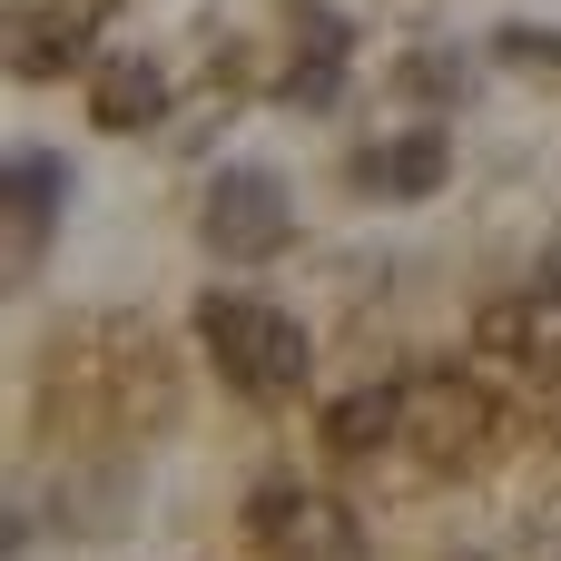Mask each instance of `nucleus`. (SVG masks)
<instances>
[{"instance_id": "8", "label": "nucleus", "mask_w": 561, "mask_h": 561, "mask_svg": "<svg viewBox=\"0 0 561 561\" xmlns=\"http://www.w3.org/2000/svg\"><path fill=\"white\" fill-rule=\"evenodd\" d=\"M385 424H404V394H394V385H375V394H345V404H335V454H365V444H385Z\"/></svg>"}, {"instance_id": "5", "label": "nucleus", "mask_w": 561, "mask_h": 561, "mask_svg": "<svg viewBox=\"0 0 561 561\" xmlns=\"http://www.w3.org/2000/svg\"><path fill=\"white\" fill-rule=\"evenodd\" d=\"M158 108H168L158 59H108V69H99V128H148Z\"/></svg>"}, {"instance_id": "1", "label": "nucleus", "mask_w": 561, "mask_h": 561, "mask_svg": "<svg viewBox=\"0 0 561 561\" xmlns=\"http://www.w3.org/2000/svg\"><path fill=\"white\" fill-rule=\"evenodd\" d=\"M197 335H207L217 375H227L237 394H256V404L296 394V385L316 375V335H306L286 306H266V296H207V306H197Z\"/></svg>"}, {"instance_id": "6", "label": "nucleus", "mask_w": 561, "mask_h": 561, "mask_svg": "<svg viewBox=\"0 0 561 561\" xmlns=\"http://www.w3.org/2000/svg\"><path fill=\"white\" fill-rule=\"evenodd\" d=\"M493 345H513V355H561V296L552 286H533L523 306H493V325H483Z\"/></svg>"}, {"instance_id": "7", "label": "nucleus", "mask_w": 561, "mask_h": 561, "mask_svg": "<svg viewBox=\"0 0 561 561\" xmlns=\"http://www.w3.org/2000/svg\"><path fill=\"white\" fill-rule=\"evenodd\" d=\"M10 207H20V237H39L59 217V158L49 148H20L10 158Z\"/></svg>"}, {"instance_id": "4", "label": "nucleus", "mask_w": 561, "mask_h": 561, "mask_svg": "<svg viewBox=\"0 0 561 561\" xmlns=\"http://www.w3.org/2000/svg\"><path fill=\"white\" fill-rule=\"evenodd\" d=\"M444 168H454V148H444L434 128H404V138H385V148L355 158V187H365V197H434Z\"/></svg>"}, {"instance_id": "3", "label": "nucleus", "mask_w": 561, "mask_h": 561, "mask_svg": "<svg viewBox=\"0 0 561 561\" xmlns=\"http://www.w3.org/2000/svg\"><path fill=\"white\" fill-rule=\"evenodd\" d=\"M256 542L276 561H365L355 552V523H345L335 503L296 493V483H266V493H256Z\"/></svg>"}, {"instance_id": "2", "label": "nucleus", "mask_w": 561, "mask_h": 561, "mask_svg": "<svg viewBox=\"0 0 561 561\" xmlns=\"http://www.w3.org/2000/svg\"><path fill=\"white\" fill-rule=\"evenodd\" d=\"M207 247L217 256H266V247H286V187L266 178V168H227L217 187H207Z\"/></svg>"}]
</instances>
